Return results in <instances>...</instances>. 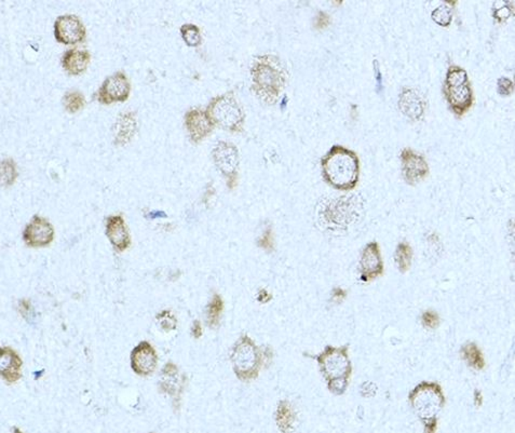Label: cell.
I'll return each instance as SVG.
<instances>
[{"label":"cell","mask_w":515,"mask_h":433,"mask_svg":"<svg viewBox=\"0 0 515 433\" xmlns=\"http://www.w3.org/2000/svg\"><path fill=\"white\" fill-rule=\"evenodd\" d=\"M410 402L414 413L424 424L427 432H434L441 410L444 408L445 397L439 383L422 381L410 393Z\"/></svg>","instance_id":"obj_4"},{"label":"cell","mask_w":515,"mask_h":433,"mask_svg":"<svg viewBox=\"0 0 515 433\" xmlns=\"http://www.w3.org/2000/svg\"><path fill=\"white\" fill-rule=\"evenodd\" d=\"M23 362L20 356L10 347H3L0 350V373L6 383H16L22 376Z\"/></svg>","instance_id":"obj_18"},{"label":"cell","mask_w":515,"mask_h":433,"mask_svg":"<svg viewBox=\"0 0 515 433\" xmlns=\"http://www.w3.org/2000/svg\"><path fill=\"white\" fill-rule=\"evenodd\" d=\"M213 161L221 175L225 176L227 187L235 190L239 172V151L235 144L229 142L219 141L212 151Z\"/></svg>","instance_id":"obj_8"},{"label":"cell","mask_w":515,"mask_h":433,"mask_svg":"<svg viewBox=\"0 0 515 433\" xmlns=\"http://www.w3.org/2000/svg\"><path fill=\"white\" fill-rule=\"evenodd\" d=\"M205 110L212 119L215 127L233 133L243 130L245 114L233 92L215 96L210 100Z\"/></svg>","instance_id":"obj_6"},{"label":"cell","mask_w":515,"mask_h":433,"mask_svg":"<svg viewBox=\"0 0 515 433\" xmlns=\"http://www.w3.org/2000/svg\"><path fill=\"white\" fill-rule=\"evenodd\" d=\"M513 89H514V85H513L512 80L506 77H502L498 79L497 90L498 93H499L500 96H511V94H512Z\"/></svg>","instance_id":"obj_34"},{"label":"cell","mask_w":515,"mask_h":433,"mask_svg":"<svg viewBox=\"0 0 515 433\" xmlns=\"http://www.w3.org/2000/svg\"><path fill=\"white\" fill-rule=\"evenodd\" d=\"M375 77H376L377 88L383 89V80H381V69H379L378 62L374 61Z\"/></svg>","instance_id":"obj_38"},{"label":"cell","mask_w":515,"mask_h":433,"mask_svg":"<svg viewBox=\"0 0 515 433\" xmlns=\"http://www.w3.org/2000/svg\"><path fill=\"white\" fill-rule=\"evenodd\" d=\"M224 311V301L221 295H213L212 299L207 308V321L210 328H216L221 322Z\"/></svg>","instance_id":"obj_24"},{"label":"cell","mask_w":515,"mask_h":433,"mask_svg":"<svg viewBox=\"0 0 515 433\" xmlns=\"http://www.w3.org/2000/svg\"><path fill=\"white\" fill-rule=\"evenodd\" d=\"M262 356L255 342L248 335L241 336L233 345L231 354L233 372L238 379L250 381L260 374Z\"/></svg>","instance_id":"obj_7"},{"label":"cell","mask_w":515,"mask_h":433,"mask_svg":"<svg viewBox=\"0 0 515 433\" xmlns=\"http://www.w3.org/2000/svg\"><path fill=\"white\" fill-rule=\"evenodd\" d=\"M445 98L449 108L456 116L467 114L475 103V93L467 71L457 65H451L447 69L444 82Z\"/></svg>","instance_id":"obj_5"},{"label":"cell","mask_w":515,"mask_h":433,"mask_svg":"<svg viewBox=\"0 0 515 433\" xmlns=\"http://www.w3.org/2000/svg\"><path fill=\"white\" fill-rule=\"evenodd\" d=\"M402 174L408 185H416L424 180L429 174V166L420 154L410 149L401 151Z\"/></svg>","instance_id":"obj_14"},{"label":"cell","mask_w":515,"mask_h":433,"mask_svg":"<svg viewBox=\"0 0 515 433\" xmlns=\"http://www.w3.org/2000/svg\"><path fill=\"white\" fill-rule=\"evenodd\" d=\"M91 54L82 49H71L65 51L62 57V67L69 75L78 76L85 73L90 64Z\"/></svg>","instance_id":"obj_20"},{"label":"cell","mask_w":515,"mask_h":433,"mask_svg":"<svg viewBox=\"0 0 515 433\" xmlns=\"http://www.w3.org/2000/svg\"><path fill=\"white\" fill-rule=\"evenodd\" d=\"M137 131V119L133 112H121L112 126L114 144L116 146H125L134 137Z\"/></svg>","instance_id":"obj_19"},{"label":"cell","mask_w":515,"mask_h":433,"mask_svg":"<svg viewBox=\"0 0 515 433\" xmlns=\"http://www.w3.org/2000/svg\"><path fill=\"white\" fill-rule=\"evenodd\" d=\"M277 424L279 429L283 432L291 431L295 422L294 410L287 401H281L278 405L276 414Z\"/></svg>","instance_id":"obj_22"},{"label":"cell","mask_w":515,"mask_h":433,"mask_svg":"<svg viewBox=\"0 0 515 433\" xmlns=\"http://www.w3.org/2000/svg\"><path fill=\"white\" fill-rule=\"evenodd\" d=\"M322 176L330 186L340 190H354L360 180V159L354 151L334 145L321 159Z\"/></svg>","instance_id":"obj_1"},{"label":"cell","mask_w":515,"mask_h":433,"mask_svg":"<svg viewBox=\"0 0 515 433\" xmlns=\"http://www.w3.org/2000/svg\"><path fill=\"white\" fill-rule=\"evenodd\" d=\"M258 246L267 252H272L274 250V233L272 227H267L262 233V237L258 240Z\"/></svg>","instance_id":"obj_32"},{"label":"cell","mask_w":515,"mask_h":433,"mask_svg":"<svg viewBox=\"0 0 515 433\" xmlns=\"http://www.w3.org/2000/svg\"><path fill=\"white\" fill-rule=\"evenodd\" d=\"M413 249L407 242H401L395 250V260L399 267L400 272H406L410 270L413 260Z\"/></svg>","instance_id":"obj_25"},{"label":"cell","mask_w":515,"mask_h":433,"mask_svg":"<svg viewBox=\"0 0 515 433\" xmlns=\"http://www.w3.org/2000/svg\"><path fill=\"white\" fill-rule=\"evenodd\" d=\"M333 297L336 299H344L345 297H346V292H345L344 290H342V289H336V290L334 291Z\"/></svg>","instance_id":"obj_39"},{"label":"cell","mask_w":515,"mask_h":433,"mask_svg":"<svg viewBox=\"0 0 515 433\" xmlns=\"http://www.w3.org/2000/svg\"><path fill=\"white\" fill-rule=\"evenodd\" d=\"M87 30L78 16L64 14L54 22V37L63 45H77L85 40Z\"/></svg>","instance_id":"obj_10"},{"label":"cell","mask_w":515,"mask_h":433,"mask_svg":"<svg viewBox=\"0 0 515 433\" xmlns=\"http://www.w3.org/2000/svg\"><path fill=\"white\" fill-rule=\"evenodd\" d=\"M18 178V168L13 160L7 158L1 161V183L4 186H11Z\"/></svg>","instance_id":"obj_28"},{"label":"cell","mask_w":515,"mask_h":433,"mask_svg":"<svg viewBox=\"0 0 515 433\" xmlns=\"http://www.w3.org/2000/svg\"><path fill=\"white\" fill-rule=\"evenodd\" d=\"M106 237L117 252H125L131 246L130 233L122 215H112L106 219Z\"/></svg>","instance_id":"obj_16"},{"label":"cell","mask_w":515,"mask_h":433,"mask_svg":"<svg viewBox=\"0 0 515 433\" xmlns=\"http://www.w3.org/2000/svg\"><path fill=\"white\" fill-rule=\"evenodd\" d=\"M158 364L157 352L151 342H141L131 352V367L139 376H149Z\"/></svg>","instance_id":"obj_15"},{"label":"cell","mask_w":515,"mask_h":433,"mask_svg":"<svg viewBox=\"0 0 515 433\" xmlns=\"http://www.w3.org/2000/svg\"><path fill=\"white\" fill-rule=\"evenodd\" d=\"M192 335L194 336V338H196V340H199V338L202 336V326H201L200 322H194V325H192Z\"/></svg>","instance_id":"obj_37"},{"label":"cell","mask_w":515,"mask_h":433,"mask_svg":"<svg viewBox=\"0 0 515 433\" xmlns=\"http://www.w3.org/2000/svg\"><path fill=\"white\" fill-rule=\"evenodd\" d=\"M422 324L424 328L436 330L440 325V316L434 311H427L422 313Z\"/></svg>","instance_id":"obj_33"},{"label":"cell","mask_w":515,"mask_h":433,"mask_svg":"<svg viewBox=\"0 0 515 433\" xmlns=\"http://www.w3.org/2000/svg\"><path fill=\"white\" fill-rule=\"evenodd\" d=\"M399 108L404 116L414 121H420L424 118L426 100L418 90L405 88L400 94Z\"/></svg>","instance_id":"obj_17"},{"label":"cell","mask_w":515,"mask_h":433,"mask_svg":"<svg viewBox=\"0 0 515 433\" xmlns=\"http://www.w3.org/2000/svg\"><path fill=\"white\" fill-rule=\"evenodd\" d=\"M461 356L463 360L467 361L469 366L475 369H482L485 365L483 354L475 342H469L461 348Z\"/></svg>","instance_id":"obj_23"},{"label":"cell","mask_w":515,"mask_h":433,"mask_svg":"<svg viewBox=\"0 0 515 433\" xmlns=\"http://www.w3.org/2000/svg\"><path fill=\"white\" fill-rule=\"evenodd\" d=\"M23 240L30 248H45L54 240V229L44 217L35 215L23 231Z\"/></svg>","instance_id":"obj_11"},{"label":"cell","mask_w":515,"mask_h":433,"mask_svg":"<svg viewBox=\"0 0 515 433\" xmlns=\"http://www.w3.org/2000/svg\"><path fill=\"white\" fill-rule=\"evenodd\" d=\"M156 324L160 331L171 332L178 328V320L170 311H162L156 316Z\"/></svg>","instance_id":"obj_30"},{"label":"cell","mask_w":515,"mask_h":433,"mask_svg":"<svg viewBox=\"0 0 515 433\" xmlns=\"http://www.w3.org/2000/svg\"><path fill=\"white\" fill-rule=\"evenodd\" d=\"M272 294H270L266 289H262V290L258 292V301H260V304L270 303V301H272Z\"/></svg>","instance_id":"obj_35"},{"label":"cell","mask_w":515,"mask_h":433,"mask_svg":"<svg viewBox=\"0 0 515 433\" xmlns=\"http://www.w3.org/2000/svg\"><path fill=\"white\" fill-rule=\"evenodd\" d=\"M131 93V83L123 71L108 76L96 93V98L103 105L126 102Z\"/></svg>","instance_id":"obj_9"},{"label":"cell","mask_w":515,"mask_h":433,"mask_svg":"<svg viewBox=\"0 0 515 433\" xmlns=\"http://www.w3.org/2000/svg\"><path fill=\"white\" fill-rule=\"evenodd\" d=\"M63 105H64L65 110L67 112L71 115L76 114V112H80L82 108H85V96H83L81 92L71 90V91L66 92L64 94Z\"/></svg>","instance_id":"obj_26"},{"label":"cell","mask_w":515,"mask_h":433,"mask_svg":"<svg viewBox=\"0 0 515 433\" xmlns=\"http://www.w3.org/2000/svg\"><path fill=\"white\" fill-rule=\"evenodd\" d=\"M180 34H182L183 39L187 44V46L198 47L202 42L200 30H199L198 26L194 25V24H184L180 28Z\"/></svg>","instance_id":"obj_27"},{"label":"cell","mask_w":515,"mask_h":433,"mask_svg":"<svg viewBox=\"0 0 515 433\" xmlns=\"http://www.w3.org/2000/svg\"><path fill=\"white\" fill-rule=\"evenodd\" d=\"M316 21H317V25L316 26H318V28H324L330 23V18L324 12H320L319 18H316Z\"/></svg>","instance_id":"obj_36"},{"label":"cell","mask_w":515,"mask_h":433,"mask_svg":"<svg viewBox=\"0 0 515 433\" xmlns=\"http://www.w3.org/2000/svg\"><path fill=\"white\" fill-rule=\"evenodd\" d=\"M513 5L514 3H507V1H496L492 5V16L497 22H504L508 20L513 14Z\"/></svg>","instance_id":"obj_31"},{"label":"cell","mask_w":515,"mask_h":433,"mask_svg":"<svg viewBox=\"0 0 515 433\" xmlns=\"http://www.w3.org/2000/svg\"><path fill=\"white\" fill-rule=\"evenodd\" d=\"M161 389L164 393H170L171 396H175L180 391L178 390V367L173 363H167V365L162 369L161 374Z\"/></svg>","instance_id":"obj_21"},{"label":"cell","mask_w":515,"mask_h":433,"mask_svg":"<svg viewBox=\"0 0 515 433\" xmlns=\"http://www.w3.org/2000/svg\"><path fill=\"white\" fill-rule=\"evenodd\" d=\"M360 279L363 282H369L383 274V262L381 248L376 241L369 242L365 246L361 254Z\"/></svg>","instance_id":"obj_13"},{"label":"cell","mask_w":515,"mask_h":433,"mask_svg":"<svg viewBox=\"0 0 515 433\" xmlns=\"http://www.w3.org/2000/svg\"><path fill=\"white\" fill-rule=\"evenodd\" d=\"M185 127L192 143H201L214 130L215 125L207 110L192 108L185 115Z\"/></svg>","instance_id":"obj_12"},{"label":"cell","mask_w":515,"mask_h":433,"mask_svg":"<svg viewBox=\"0 0 515 433\" xmlns=\"http://www.w3.org/2000/svg\"><path fill=\"white\" fill-rule=\"evenodd\" d=\"M316 359L328 383V389L334 395H344L352 374L348 346H328Z\"/></svg>","instance_id":"obj_3"},{"label":"cell","mask_w":515,"mask_h":433,"mask_svg":"<svg viewBox=\"0 0 515 433\" xmlns=\"http://www.w3.org/2000/svg\"><path fill=\"white\" fill-rule=\"evenodd\" d=\"M431 18L438 25L449 28L453 21V9L449 7V4H443L432 11Z\"/></svg>","instance_id":"obj_29"},{"label":"cell","mask_w":515,"mask_h":433,"mask_svg":"<svg viewBox=\"0 0 515 433\" xmlns=\"http://www.w3.org/2000/svg\"><path fill=\"white\" fill-rule=\"evenodd\" d=\"M252 90L260 100L274 104L287 82V71L274 55L256 57L251 69Z\"/></svg>","instance_id":"obj_2"}]
</instances>
